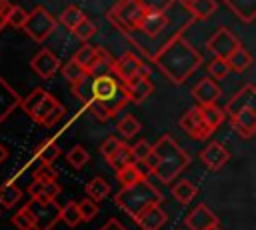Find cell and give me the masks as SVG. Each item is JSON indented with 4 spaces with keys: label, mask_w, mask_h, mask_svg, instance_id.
Here are the masks:
<instances>
[{
    "label": "cell",
    "mask_w": 256,
    "mask_h": 230,
    "mask_svg": "<svg viewBox=\"0 0 256 230\" xmlns=\"http://www.w3.org/2000/svg\"><path fill=\"white\" fill-rule=\"evenodd\" d=\"M156 68L172 82L182 84L200 64L202 56L200 52L180 34H174L154 56H152Z\"/></svg>",
    "instance_id": "cell-1"
},
{
    "label": "cell",
    "mask_w": 256,
    "mask_h": 230,
    "mask_svg": "<svg viewBox=\"0 0 256 230\" xmlns=\"http://www.w3.org/2000/svg\"><path fill=\"white\" fill-rule=\"evenodd\" d=\"M188 164L190 156L170 134H162L152 144V152L144 160L148 174H154L162 184H172Z\"/></svg>",
    "instance_id": "cell-2"
},
{
    "label": "cell",
    "mask_w": 256,
    "mask_h": 230,
    "mask_svg": "<svg viewBox=\"0 0 256 230\" xmlns=\"http://www.w3.org/2000/svg\"><path fill=\"white\" fill-rule=\"evenodd\" d=\"M84 104L100 122H108L128 104V100L124 96L122 84L112 74H102L90 76L88 98Z\"/></svg>",
    "instance_id": "cell-3"
},
{
    "label": "cell",
    "mask_w": 256,
    "mask_h": 230,
    "mask_svg": "<svg viewBox=\"0 0 256 230\" xmlns=\"http://www.w3.org/2000/svg\"><path fill=\"white\" fill-rule=\"evenodd\" d=\"M162 200H164L162 192L154 184H150L146 178H142L130 186H122V190L114 196L116 206L120 210H124L132 220H136L146 208L156 206Z\"/></svg>",
    "instance_id": "cell-4"
},
{
    "label": "cell",
    "mask_w": 256,
    "mask_h": 230,
    "mask_svg": "<svg viewBox=\"0 0 256 230\" xmlns=\"http://www.w3.org/2000/svg\"><path fill=\"white\" fill-rule=\"evenodd\" d=\"M20 108L40 126H52L64 114L62 104L44 88H34L26 98L20 100Z\"/></svg>",
    "instance_id": "cell-5"
},
{
    "label": "cell",
    "mask_w": 256,
    "mask_h": 230,
    "mask_svg": "<svg viewBox=\"0 0 256 230\" xmlns=\"http://www.w3.org/2000/svg\"><path fill=\"white\" fill-rule=\"evenodd\" d=\"M146 10L140 6L138 0H118L106 14V18L116 26L120 28L124 34H134L138 32L140 28V22L144 18Z\"/></svg>",
    "instance_id": "cell-6"
},
{
    "label": "cell",
    "mask_w": 256,
    "mask_h": 230,
    "mask_svg": "<svg viewBox=\"0 0 256 230\" xmlns=\"http://www.w3.org/2000/svg\"><path fill=\"white\" fill-rule=\"evenodd\" d=\"M32 220V230H52L54 224L60 220V204L56 200H34L24 204Z\"/></svg>",
    "instance_id": "cell-7"
},
{
    "label": "cell",
    "mask_w": 256,
    "mask_h": 230,
    "mask_svg": "<svg viewBox=\"0 0 256 230\" xmlns=\"http://www.w3.org/2000/svg\"><path fill=\"white\" fill-rule=\"evenodd\" d=\"M22 30H24L34 42H44V40L56 30V18H54L44 6H36V8L28 14V18H26Z\"/></svg>",
    "instance_id": "cell-8"
},
{
    "label": "cell",
    "mask_w": 256,
    "mask_h": 230,
    "mask_svg": "<svg viewBox=\"0 0 256 230\" xmlns=\"http://www.w3.org/2000/svg\"><path fill=\"white\" fill-rule=\"evenodd\" d=\"M242 44H240V40L228 30V28H218L212 36H210V40L206 42V48H208V52L214 56V58H222V60H226L236 48H240Z\"/></svg>",
    "instance_id": "cell-9"
},
{
    "label": "cell",
    "mask_w": 256,
    "mask_h": 230,
    "mask_svg": "<svg viewBox=\"0 0 256 230\" xmlns=\"http://www.w3.org/2000/svg\"><path fill=\"white\" fill-rule=\"evenodd\" d=\"M180 128H182L190 138H194V140H208V138L212 136V132H214V130L208 126V122L202 118L198 106H194V108H190L188 112L182 114V118H180Z\"/></svg>",
    "instance_id": "cell-10"
},
{
    "label": "cell",
    "mask_w": 256,
    "mask_h": 230,
    "mask_svg": "<svg viewBox=\"0 0 256 230\" xmlns=\"http://www.w3.org/2000/svg\"><path fill=\"white\" fill-rule=\"evenodd\" d=\"M142 64H144V62H142L136 54L126 52V54H122L120 58H116V60L110 64V72L116 74V80H118L120 84H126V82H130V80L136 76V72H138V68H140Z\"/></svg>",
    "instance_id": "cell-11"
},
{
    "label": "cell",
    "mask_w": 256,
    "mask_h": 230,
    "mask_svg": "<svg viewBox=\"0 0 256 230\" xmlns=\"http://www.w3.org/2000/svg\"><path fill=\"white\" fill-rule=\"evenodd\" d=\"M30 68L42 78V80H48L52 78L58 70H60V60L54 52H50L48 48H42L40 52H36V56L30 60Z\"/></svg>",
    "instance_id": "cell-12"
},
{
    "label": "cell",
    "mask_w": 256,
    "mask_h": 230,
    "mask_svg": "<svg viewBox=\"0 0 256 230\" xmlns=\"http://www.w3.org/2000/svg\"><path fill=\"white\" fill-rule=\"evenodd\" d=\"M254 108H256V88H254V84H246L228 100L224 114L234 116L242 110H254Z\"/></svg>",
    "instance_id": "cell-13"
},
{
    "label": "cell",
    "mask_w": 256,
    "mask_h": 230,
    "mask_svg": "<svg viewBox=\"0 0 256 230\" xmlns=\"http://www.w3.org/2000/svg\"><path fill=\"white\" fill-rule=\"evenodd\" d=\"M184 224H186L188 230H206L210 226H216L218 218L206 204H198V206L192 208V212L186 214Z\"/></svg>",
    "instance_id": "cell-14"
},
{
    "label": "cell",
    "mask_w": 256,
    "mask_h": 230,
    "mask_svg": "<svg viewBox=\"0 0 256 230\" xmlns=\"http://www.w3.org/2000/svg\"><path fill=\"white\" fill-rule=\"evenodd\" d=\"M200 160L208 170H220L230 160V152L220 142H208V146L200 152Z\"/></svg>",
    "instance_id": "cell-15"
},
{
    "label": "cell",
    "mask_w": 256,
    "mask_h": 230,
    "mask_svg": "<svg viewBox=\"0 0 256 230\" xmlns=\"http://www.w3.org/2000/svg\"><path fill=\"white\" fill-rule=\"evenodd\" d=\"M122 90L128 102L140 104L154 92V84L150 82V78H132L130 82L122 84Z\"/></svg>",
    "instance_id": "cell-16"
},
{
    "label": "cell",
    "mask_w": 256,
    "mask_h": 230,
    "mask_svg": "<svg viewBox=\"0 0 256 230\" xmlns=\"http://www.w3.org/2000/svg\"><path fill=\"white\" fill-rule=\"evenodd\" d=\"M192 98L198 102V106H206V104H216L218 96H220V86L216 80L212 78H202L194 88H192Z\"/></svg>",
    "instance_id": "cell-17"
},
{
    "label": "cell",
    "mask_w": 256,
    "mask_h": 230,
    "mask_svg": "<svg viewBox=\"0 0 256 230\" xmlns=\"http://www.w3.org/2000/svg\"><path fill=\"white\" fill-rule=\"evenodd\" d=\"M20 94L0 76V124L20 106Z\"/></svg>",
    "instance_id": "cell-18"
},
{
    "label": "cell",
    "mask_w": 256,
    "mask_h": 230,
    "mask_svg": "<svg viewBox=\"0 0 256 230\" xmlns=\"http://www.w3.org/2000/svg\"><path fill=\"white\" fill-rule=\"evenodd\" d=\"M230 124L240 134V138H252L256 134V110H242L230 116Z\"/></svg>",
    "instance_id": "cell-19"
},
{
    "label": "cell",
    "mask_w": 256,
    "mask_h": 230,
    "mask_svg": "<svg viewBox=\"0 0 256 230\" xmlns=\"http://www.w3.org/2000/svg\"><path fill=\"white\" fill-rule=\"evenodd\" d=\"M166 220H168L166 212L160 208V204H156V206L146 208L134 222L138 224L140 230H160L166 224Z\"/></svg>",
    "instance_id": "cell-20"
},
{
    "label": "cell",
    "mask_w": 256,
    "mask_h": 230,
    "mask_svg": "<svg viewBox=\"0 0 256 230\" xmlns=\"http://www.w3.org/2000/svg\"><path fill=\"white\" fill-rule=\"evenodd\" d=\"M168 22L170 20H168V14L166 12H146L144 18H142V22H140L138 32H144L146 36L154 38V36H158L168 26Z\"/></svg>",
    "instance_id": "cell-21"
},
{
    "label": "cell",
    "mask_w": 256,
    "mask_h": 230,
    "mask_svg": "<svg viewBox=\"0 0 256 230\" xmlns=\"http://www.w3.org/2000/svg\"><path fill=\"white\" fill-rule=\"evenodd\" d=\"M28 194L34 200H56V196L60 194V186H58V182L32 180V184L28 188Z\"/></svg>",
    "instance_id": "cell-22"
},
{
    "label": "cell",
    "mask_w": 256,
    "mask_h": 230,
    "mask_svg": "<svg viewBox=\"0 0 256 230\" xmlns=\"http://www.w3.org/2000/svg\"><path fill=\"white\" fill-rule=\"evenodd\" d=\"M224 4L242 22H246V24L254 22V18H256V0H224Z\"/></svg>",
    "instance_id": "cell-23"
},
{
    "label": "cell",
    "mask_w": 256,
    "mask_h": 230,
    "mask_svg": "<svg viewBox=\"0 0 256 230\" xmlns=\"http://www.w3.org/2000/svg\"><path fill=\"white\" fill-rule=\"evenodd\" d=\"M224 62H226V66H228L230 72H244V70L252 64V54H250L244 46H240V48H236Z\"/></svg>",
    "instance_id": "cell-24"
},
{
    "label": "cell",
    "mask_w": 256,
    "mask_h": 230,
    "mask_svg": "<svg viewBox=\"0 0 256 230\" xmlns=\"http://www.w3.org/2000/svg\"><path fill=\"white\" fill-rule=\"evenodd\" d=\"M36 156H38V160L42 162V166H52V164L56 162V158L60 156V146L56 144V140L48 138V140H44V142L36 148Z\"/></svg>",
    "instance_id": "cell-25"
},
{
    "label": "cell",
    "mask_w": 256,
    "mask_h": 230,
    "mask_svg": "<svg viewBox=\"0 0 256 230\" xmlns=\"http://www.w3.org/2000/svg\"><path fill=\"white\" fill-rule=\"evenodd\" d=\"M198 194V188L190 182V180H178L172 186V196L180 202V204H190Z\"/></svg>",
    "instance_id": "cell-26"
},
{
    "label": "cell",
    "mask_w": 256,
    "mask_h": 230,
    "mask_svg": "<svg viewBox=\"0 0 256 230\" xmlns=\"http://www.w3.org/2000/svg\"><path fill=\"white\" fill-rule=\"evenodd\" d=\"M186 8H188V12H190L192 18L206 20L208 16L214 14L216 0H190V2H186Z\"/></svg>",
    "instance_id": "cell-27"
},
{
    "label": "cell",
    "mask_w": 256,
    "mask_h": 230,
    "mask_svg": "<svg viewBox=\"0 0 256 230\" xmlns=\"http://www.w3.org/2000/svg\"><path fill=\"white\" fill-rule=\"evenodd\" d=\"M106 162H108L116 172L122 170V168H126V166H130V164H136L134 158H132V150H130V146H128L126 142H122L120 148H118Z\"/></svg>",
    "instance_id": "cell-28"
},
{
    "label": "cell",
    "mask_w": 256,
    "mask_h": 230,
    "mask_svg": "<svg viewBox=\"0 0 256 230\" xmlns=\"http://www.w3.org/2000/svg\"><path fill=\"white\" fill-rule=\"evenodd\" d=\"M86 194H88V198L92 200V202H100V200H104L108 194H110V184L102 178V176H96V178H92L88 184H86Z\"/></svg>",
    "instance_id": "cell-29"
},
{
    "label": "cell",
    "mask_w": 256,
    "mask_h": 230,
    "mask_svg": "<svg viewBox=\"0 0 256 230\" xmlns=\"http://www.w3.org/2000/svg\"><path fill=\"white\" fill-rule=\"evenodd\" d=\"M22 198V190L14 184V182H6L0 186V206L2 208H12L20 202Z\"/></svg>",
    "instance_id": "cell-30"
},
{
    "label": "cell",
    "mask_w": 256,
    "mask_h": 230,
    "mask_svg": "<svg viewBox=\"0 0 256 230\" xmlns=\"http://www.w3.org/2000/svg\"><path fill=\"white\" fill-rule=\"evenodd\" d=\"M116 176H118V180H120V184H122V186H130V184H134V182H138V180L146 178V176H148V172H146V170H142V168H140V164H130V166H126V168L118 170V172H116Z\"/></svg>",
    "instance_id": "cell-31"
},
{
    "label": "cell",
    "mask_w": 256,
    "mask_h": 230,
    "mask_svg": "<svg viewBox=\"0 0 256 230\" xmlns=\"http://www.w3.org/2000/svg\"><path fill=\"white\" fill-rule=\"evenodd\" d=\"M200 108V114H202V118L208 122V126L212 128V130H216L222 122H224V110L220 108V106H216V104H206V106H198Z\"/></svg>",
    "instance_id": "cell-32"
},
{
    "label": "cell",
    "mask_w": 256,
    "mask_h": 230,
    "mask_svg": "<svg viewBox=\"0 0 256 230\" xmlns=\"http://www.w3.org/2000/svg\"><path fill=\"white\" fill-rule=\"evenodd\" d=\"M82 18H86V16H84V12H82L76 4L66 6V8L62 10V14H60V22H62V26H64V28H68L70 32L80 24V20H82Z\"/></svg>",
    "instance_id": "cell-33"
},
{
    "label": "cell",
    "mask_w": 256,
    "mask_h": 230,
    "mask_svg": "<svg viewBox=\"0 0 256 230\" xmlns=\"http://www.w3.org/2000/svg\"><path fill=\"white\" fill-rule=\"evenodd\" d=\"M62 76H64L72 86H78L80 82H84V80L88 78V72H86L82 66H78L74 60H70V62H66V64L62 66Z\"/></svg>",
    "instance_id": "cell-34"
},
{
    "label": "cell",
    "mask_w": 256,
    "mask_h": 230,
    "mask_svg": "<svg viewBox=\"0 0 256 230\" xmlns=\"http://www.w3.org/2000/svg\"><path fill=\"white\" fill-rule=\"evenodd\" d=\"M60 220L70 228H76L80 224V212H78V202L76 200H70L68 204L60 206Z\"/></svg>",
    "instance_id": "cell-35"
},
{
    "label": "cell",
    "mask_w": 256,
    "mask_h": 230,
    "mask_svg": "<svg viewBox=\"0 0 256 230\" xmlns=\"http://www.w3.org/2000/svg\"><path fill=\"white\" fill-rule=\"evenodd\" d=\"M66 160H68V164H70L72 168L80 170V168L90 160V154H88V150H86L84 146L76 144V146H72V148L66 152Z\"/></svg>",
    "instance_id": "cell-36"
},
{
    "label": "cell",
    "mask_w": 256,
    "mask_h": 230,
    "mask_svg": "<svg viewBox=\"0 0 256 230\" xmlns=\"http://www.w3.org/2000/svg\"><path fill=\"white\" fill-rule=\"evenodd\" d=\"M138 132H140V122L132 114H126V116L120 118V122H118V134L122 138H134Z\"/></svg>",
    "instance_id": "cell-37"
},
{
    "label": "cell",
    "mask_w": 256,
    "mask_h": 230,
    "mask_svg": "<svg viewBox=\"0 0 256 230\" xmlns=\"http://www.w3.org/2000/svg\"><path fill=\"white\" fill-rule=\"evenodd\" d=\"M94 56H96V48H94V46H90V44H84L82 48H78V50H76V54L72 56V60H74L78 66H82L84 70H88V66L92 64Z\"/></svg>",
    "instance_id": "cell-38"
},
{
    "label": "cell",
    "mask_w": 256,
    "mask_h": 230,
    "mask_svg": "<svg viewBox=\"0 0 256 230\" xmlns=\"http://www.w3.org/2000/svg\"><path fill=\"white\" fill-rule=\"evenodd\" d=\"M72 32H74V36H76L80 42H86V40H90V38L96 34V24H94L90 18H82L80 24H78Z\"/></svg>",
    "instance_id": "cell-39"
},
{
    "label": "cell",
    "mask_w": 256,
    "mask_h": 230,
    "mask_svg": "<svg viewBox=\"0 0 256 230\" xmlns=\"http://www.w3.org/2000/svg\"><path fill=\"white\" fill-rule=\"evenodd\" d=\"M98 204L96 202H92L90 198H84V200H80L78 202V212H80V222H90V220H94L96 216H98Z\"/></svg>",
    "instance_id": "cell-40"
},
{
    "label": "cell",
    "mask_w": 256,
    "mask_h": 230,
    "mask_svg": "<svg viewBox=\"0 0 256 230\" xmlns=\"http://www.w3.org/2000/svg\"><path fill=\"white\" fill-rule=\"evenodd\" d=\"M26 18H28V12L22 6H12L8 12V18H6V26H12L14 30H18L24 26Z\"/></svg>",
    "instance_id": "cell-41"
},
{
    "label": "cell",
    "mask_w": 256,
    "mask_h": 230,
    "mask_svg": "<svg viewBox=\"0 0 256 230\" xmlns=\"http://www.w3.org/2000/svg\"><path fill=\"white\" fill-rule=\"evenodd\" d=\"M130 150H132L134 162H136V164H144V160H146L148 154L152 152V144L146 142V140H138L134 146H130Z\"/></svg>",
    "instance_id": "cell-42"
},
{
    "label": "cell",
    "mask_w": 256,
    "mask_h": 230,
    "mask_svg": "<svg viewBox=\"0 0 256 230\" xmlns=\"http://www.w3.org/2000/svg\"><path fill=\"white\" fill-rule=\"evenodd\" d=\"M228 72H230V70H228V66H226V62H224L222 58H212V60H210V64H208V78L220 80V78H224Z\"/></svg>",
    "instance_id": "cell-43"
},
{
    "label": "cell",
    "mask_w": 256,
    "mask_h": 230,
    "mask_svg": "<svg viewBox=\"0 0 256 230\" xmlns=\"http://www.w3.org/2000/svg\"><path fill=\"white\" fill-rule=\"evenodd\" d=\"M138 2L146 12H166L174 4V0H138Z\"/></svg>",
    "instance_id": "cell-44"
},
{
    "label": "cell",
    "mask_w": 256,
    "mask_h": 230,
    "mask_svg": "<svg viewBox=\"0 0 256 230\" xmlns=\"http://www.w3.org/2000/svg\"><path fill=\"white\" fill-rule=\"evenodd\" d=\"M122 142H124L122 138H118V136H112V134H110V136L102 142V146H100V154L108 160V158H110V156L120 148V144H122Z\"/></svg>",
    "instance_id": "cell-45"
},
{
    "label": "cell",
    "mask_w": 256,
    "mask_h": 230,
    "mask_svg": "<svg viewBox=\"0 0 256 230\" xmlns=\"http://www.w3.org/2000/svg\"><path fill=\"white\" fill-rule=\"evenodd\" d=\"M12 224H14L18 230H32V220H30L28 212L24 210V206L12 216Z\"/></svg>",
    "instance_id": "cell-46"
},
{
    "label": "cell",
    "mask_w": 256,
    "mask_h": 230,
    "mask_svg": "<svg viewBox=\"0 0 256 230\" xmlns=\"http://www.w3.org/2000/svg\"><path fill=\"white\" fill-rule=\"evenodd\" d=\"M34 180H44V182H58V172L52 166H40L34 170Z\"/></svg>",
    "instance_id": "cell-47"
},
{
    "label": "cell",
    "mask_w": 256,
    "mask_h": 230,
    "mask_svg": "<svg viewBox=\"0 0 256 230\" xmlns=\"http://www.w3.org/2000/svg\"><path fill=\"white\" fill-rule=\"evenodd\" d=\"M10 8H12V4L8 0H0V30L6 26V18H8Z\"/></svg>",
    "instance_id": "cell-48"
},
{
    "label": "cell",
    "mask_w": 256,
    "mask_h": 230,
    "mask_svg": "<svg viewBox=\"0 0 256 230\" xmlns=\"http://www.w3.org/2000/svg\"><path fill=\"white\" fill-rule=\"evenodd\" d=\"M100 230H128L120 220H116V218H110V220H106V224H102L100 226Z\"/></svg>",
    "instance_id": "cell-49"
},
{
    "label": "cell",
    "mask_w": 256,
    "mask_h": 230,
    "mask_svg": "<svg viewBox=\"0 0 256 230\" xmlns=\"http://www.w3.org/2000/svg\"><path fill=\"white\" fill-rule=\"evenodd\" d=\"M8 156H10V152H8V148L0 144V164H2V162H4V160H6Z\"/></svg>",
    "instance_id": "cell-50"
},
{
    "label": "cell",
    "mask_w": 256,
    "mask_h": 230,
    "mask_svg": "<svg viewBox=\"0 0 256 230\" xmlns=\"http://www.w3.org/2000/svg\"><path fill=\"white\" fill-rule=\"evenodd\" d=\"M206 230H222V228H220V226L216 224V226H210V228H206Z\"/></svg>",
    "instance_id": "cell-51"
},
{
    "label": "cell",
    "mask_w": 256,
    "mask_h": 230,
    "mask_svg": "<svg viewBox=\"0 0 256 230\" xmlns=\"http://www.w3.org/2000/svg\"><path fill=\"white\" fill-rule=\"evenodd\" d=\"M182 2H184V4H186V2H190V0H182Z\"/></svg>",
    "instance_id": "cell-52"
}]
</instances>
